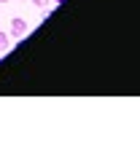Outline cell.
<instances>
[{"mask_svg":"<svg viewBox=\"0 0 140 150\" xmlns=\"http://www.w3.org/2000/svg\"><path fill=\"white\" fill-rule=\"evenodd\" d=\"M54 3H62V0H54Z\"/></svg>","mask_w":140,"mask_h":150,"instance_id":"cell-5","label":"cell"},{"mask_svg":"<svg viewBox=\"0 0 140 150\" xmlns=\"http://www.w3.org/2000/svg\"><path fill=\"white\" fill-rule=\"evenodd\" d=\"M8 48H11V35L8 32H0V54L8 51Z\"/></svg>","mask_w":140,"mask_h":150,"instance_id":"cell-2","label":"cell"},{"mask_svg":"<svg viewBox=\"0 0 140 150\" xmlns=\"http://www.w3.org/2000/svg\"><path fill=\"white\" fill-rule=\"evenodd\" d=\"M22 3H24V0H22Z\"/></svg>","mask_w":140,"mask_h":150,"instance_id":"cell-6","label":"cell"},{"mask_svg":"<svg viewBox=\"0 0 140 150\" xmlns=\"http://www.w3.org/2000/svg\"><path fill=\"white\" fill-rule=\"evenodd\" d=\"M0 3H8V0H0Z\"/></svg>","mask_w":140,"mask_h":150,"instance_id":"cell-4","label":"cell"},{"mask_svg":"<svg viewBox=\"0 0 140 150\" xmlns=\"http://www.w3.org/2000/svg\"><path fill=\"white\" fill-rule=\"evenodd\" d=\"M32 3H35L38 8H43V6H46V0H32Z\"/></svg>","mask_w":140,"mask_h":150,"instance_id":"cell-3","label":"cell"},{"mask_svg":"<svg viewBox=\"0 0 140 150\" xmlns=\"http://www.w3.org/2000/svg\"><path fill=\"white\" fill-rule=\"evenodd\" d=\"M30 32V27H27V22H24V19H11V38H24Z\"/></svg>","mask_w":140,"mask_h":150,"instance_id":"cell-1","label":"cell"}]
</instances>
